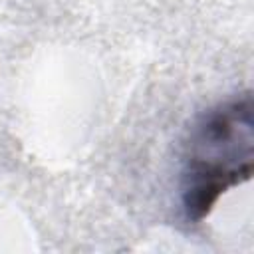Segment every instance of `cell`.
<instances>
[{
	"label": "cell",
	"mask_w": 254,
	"mask_h": 254,
	"mask_svg": "<svg viewBox=\"0 0 254 254\" xmlns=\"http://www.w3.org/2000/svg\"><path fill=\"white\" fill-rule=\"evenodd\" d=\"M183 171V208L189 220L204 218L220 194L250 179L254 165V119L250 93L236 95L194 125Z\"/></svg>",
	"instance_id": "1"
}]
</instances>
